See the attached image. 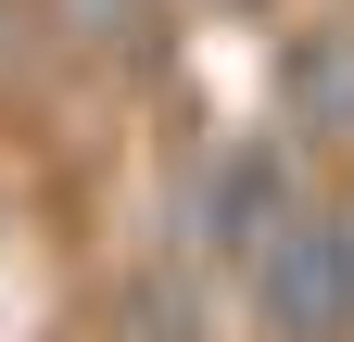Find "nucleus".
<instances>
[{
	"label": "nucleus",
	"mask_w": 354,
	"mask_h": 342,
	"mask_svg": "<svg viewBox=\"0 0 354 342\" xmlns=\"http://www.w3.org/2000/svg\"><path fill=\"white\" fill-rule=\"evenodd\" d=\"M291 203H304L291 152H279V140H241V152H228V165L203 178V203H190V253H215V267H241V253H253L266 228H279Z\"/></svg>",
	"instance_id": "nucleus-2"
},
{
	"label": "nucleus",
	"mask_w": 354,
	"mask_h": 342,
	"mask_svg": "<svg viewBox=\"0 0 354 342\" xmlns=\"http://www.w3.org/2000/svg\"><path fill=\"white\" fill-rule=\"evenodd\" d=\"M165 0H38V26L64 38V51H140Z\"/></svg>",
	"instance_id": "nucleus-4"
},
{
	"label": "nucleus",
	"mask_w": 354,
	"mask_h": 342,
	"mask_svg": "<svg viewBox=\"0 0 354 342\" xmlns=\"http://www.w3.org/2000/svg\"><path fill=\"white\" fill-rule=\"evenodd\" d=\"M291 140L354 152V26H317V38L291 51Z\"/></svg>",
	"instance_id": "nucleus-3"
},
{
	"label": "nucleus",
	"mask_w": 354,
	"mask_h": 342,
	"mask_svg": "<svg viewBox=\"0 0 354 342\" xmlns=\"http://www.w3.org/2000/svg\"><path fill=\"white\" fill-rule=\"evenodd\" d=\"M241 305H253V342H354V203L304 190L241 253Z\"/></svg>",
	"instance_id": "nucleus-1"
}]
</instances>
